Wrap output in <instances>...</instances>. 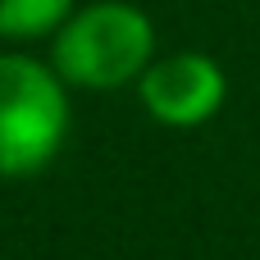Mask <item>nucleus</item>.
<instances>
[{"label":"nucleus","mask_w":260,"mask_h":260,"mask_svg":"<svg viewBox=\"0 0 260 260\" xmlns=\"http://www.w3.org/2000/svg\"><path fill=\"white\" fill-rule=\"evenodd\" d=\"M155 18L133 0H78V9L50 37V69L69 82V91L110 96L137 87L155 50Z\"/></svg>","instance_id":"nucleus-1"},{"label":"nucleus","mask_w":260,"mask_h":260,"mask_svg":"<svg viewBox=\"0 0 260 260\" xmlns=\"http://www.w3.org/2000/svg\"><path fill=\"white\" fill-rule=\"evenodd\" d=\"M73 133V91L50 59L0 50V178L46 174Z\"/></svg>","instance_id":"nucleus-2"},{"label":"nucleus","mask_w":260,"mask_h":260,"mask_svg":"<svg viewBox=\"0 0 260 260\" xmlns=\"http://www.w3.org/2000/svg\"><path fill=\"white\" fill-rule=\"evenodd\" d=\"M133 91L146 119L174 133H192L215 123L219 110L229 105V69L210 50H169L146 64Z\"/></svg>","instance_id":"nucleus-3"},{"label":"nucleus","mask_w":260,"mask_h":260,"mask_svg":"<svg viewBox=\"0 0 260 260\" xmlns=\"http://www.w3.org/2000/svg\"><path fill=\"white\" fill-rule=\"evenodd\" d=\"M73 9L78 0H0V41L9 46L50 41Z\"/></svg>","instance_id":"nucleus-4"}]
</instances>
